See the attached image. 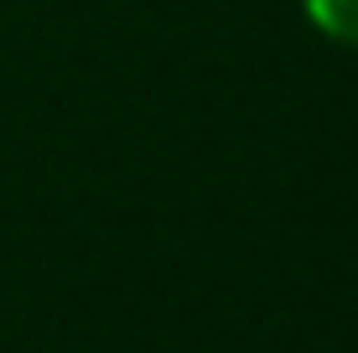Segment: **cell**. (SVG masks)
<instances>
[{"label": "cell", "mask_w": 358, "mask_h": 353, "mask_svg": "<svg viewBox=\"0 0 358 353\" xmlns=\"http://www.w3.org/2000/svg\"><path fill=\"white\" fill-rule=\"evenodd\" d=\"M306 21L327 36V42L358 47V0H301Z\"/></svg>", "instance_id": "cell-1"}]
</instances>
